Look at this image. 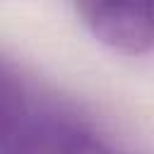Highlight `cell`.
Masks as SVG:
<instances>
[{
  "instance_id": "obj_1",
  "label": "cell",
  "mask_w": 154,
  "mask_h": 154,
  "mask_svg": "<svg viewBox=\"0 0 154 154\" xmlns=\"http://www.w3.org/2000/svg\"><path fill=\"white\" fill-rule=\"evenodd\" d=\"M2 154H113L75 123L26 118L10 77L2 79Z\"/></svg>"
},
{
  "instance_id": "obj_2",
  "label": "cell",
  "mask_w": 154,
  "mask_h": 154,
  "mask_svg": "<svg viewBox=\"0 0 154 154\" xmlns=\"http://www.w3.org/2000/svg\"><path fill=\"white\" fill-rule=\"evenodd\" d=\"M75 10L111 51L140 55L154 48V0H75Z\"/></svg>"
}]
</instances>
